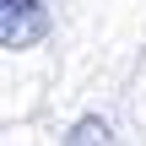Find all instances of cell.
Here are the masks:
<instances>
[{
	"label": "cell",
	"instance_id": "6da1fadb",
	"mask_svg": "<svg viewBox=\"0 0 146 146\" xmlns=\"http://www.w3.org/2000/svg\"><path fill=\"white\" fill-rule=\"evenodd\" d=\"M49 33V11L43 0H5V16H0V38L5 49H27Z\"/></svg>",
	"mask_w": 146,
	"mask_h": 146
},
{
	"label": "cell",
	"instance_id": "7a4b0ae2",
	"mask_svg": "<svg viewBox=\"0 0 146 146\" xmlns=\"http://www.w3.org/2000/svg\"><path fill=\"white\" fill-rule=\"evenodd\" d=\"M103 135H108V125H103V119H81V125L70 130V141H103Z\"/></svg>",
	"mask_w": 146,
	"mask_h": 146
}]
</instances>
